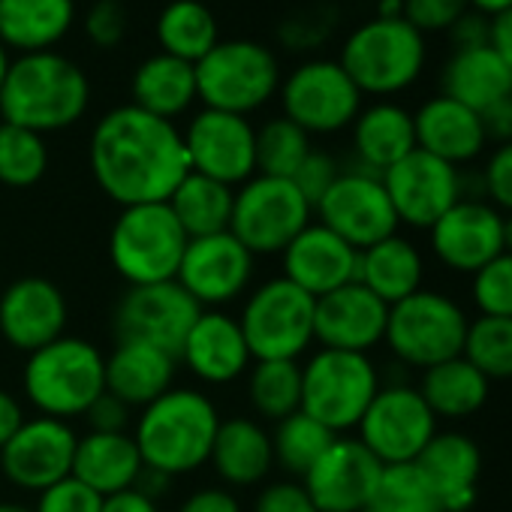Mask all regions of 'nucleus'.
<instances>
[{"mask_svg": "<svg viewBox=\"0 0 512 512\" xmlns=\"http://www.w3.org/2000/svg\"><path fill=\"white\" fill-rule=\"evenodd\" d=\"M91 175L100 190L124 205L166 202L190 172L184 136L175 121L136 103L109 109L88 142Z\"/></svg>", "mask_w": 512, "mask_h": 512, "instance_id": "f257e3e1", "label": "nucleus"}, {"mask_svg": "<svg viewBox=\"0 0 512 512\" xmlns=\"http://www.w3.org/2000/svg\"><path fill=\"white\" fill-rule=\"evenodd\" d=\"M91 100L85 70L58 49L22 52L0 88V115L10 124L52 133L76 124Z\"/></svg>", "mask_w": 512, "mask_h": 512, "instance_id": "f03ea898", "label": "nucleus"}, {"mask_svg": "<svg viewBox=\"0 0 512 512\" xmlns=\"http://www.w3.org/2000/svg\"><path fill=\"white\" fill-rule=\"evenodd\" d=\"M217 428L220 413L202 389L172 386L139 410L133 440L148 470L175 479L208 464Z\"/></svg>", "mask_w": 512, "mask_h": 512, "instance_id": "7ed1b4c3", "label": "nucleus"}, {"mask_svg": "<svg viewBox=\"0 0 512 512\" xmlns=\"http://www.w3.org/2000/svg\"><path fill=\"white\" fill-rule=\"evenodd\" d=\"M22 389L37 416L73 422L106 392V356L88 338L61 335L28 356Z\"/></svg>", "mask_w": 512, "mask_h": 512, "instance_id": "20e7f679", "label": "nucleus"}, {"mask_svg": "<svg viewBox=\"0 0 512 512\" xmlns=\"http://www.w3.org/2000/svg\"><path fill=\"white\" fill-rule=\"evenodd\" d=\"M187 241L169 202L124 205L109 232V263L127 287L166 284L178 275Z\"/></svg>", "mask_w": 512, "mask_h": 512, "instance_id": "39448f33", "label": "nucleus"}, {"mask_svg": "<svg viewBox=\"0 0 512 512\" xmlns=\"http://www.w3.org/2000/svg\"><path fill=\"white\" fill-rule=\"evenodd\" d=\"M338 61L362 94L392 97L419 79L425 37L404 16H374L344 40Z\"/></svg>", "mask_w": 512, "mask_h": 512, "instance_id": "423d86ee", "label": "nucleus"}, {"mask_svg": "<svg viewBox=\"0 0 512 512\" xmlns=\"http://www.w3.org/2000/svg\"><path fill=\"white\" fill-rule=\"evenodd\" d=\"M380 386V371L368 353L320 347L302 365V413L344 437L362 422Z\"/></svg>", "mask_w": 512, "mask_h": 512, "instance_id": "0eeeda50", "label": "nucleus"}, {"mask_svg": "<svg viewBox=\"0 0 512 512\" xmlns=\"http://www.w3.org/2000/svg\"><path fill=\"white\" fill-rule=\"evenodd\" d=\"M281 85L275 52L250 37L217 40L196 61V94L205 106L247 115L260 109Z\"/></svg>", "mask_w": 512, "mask_h": 512, "instance_id": "6e6552de", "label": "nucleus"}, {"mask_svg": "<svg viewBox=\"0 0 512 512\" xmlns=\"http://www.w3.org/2000/svg\"><path fill=\"white\" fill-rule=\"evenodd\" d=\"M317 299L290 284L284 275L253 287L238 314V326L250 347L253 362L290 359L299 362L314 341Z\"/></svg>", "mask_w": 512, "mask_h": 512, "instance_id": "1a4fd4ad", "label": "nucleus"}, {"mask_svg": "<svg viewBox=\"0 0 512 512\" xmlns=\"http://www.w3.org/2000/svg\"><path fill=\"white\" fill-rule=\"evenodd\" d=\"M467 326L470 317L455 299L422 287L419 293L389 308L383 344L401 365L425 371L461 356Z\"/></svg>", "mask_w": 512, "mask_h": 512, "instance_id": "9d476101", "label": "nucleus"}, {"mask_svg": "<svg viewBox=\"0 0 512 512\" xmlns=\"http://www.w3.org/2000/svg\"><path fill=\"white\" fill-rule=\"evenodd\" d=\"M311 202L290 178L260 175L235 187L229 232L253 256H281L287 244L311 223Z\"/></svg>", "mask_w": 512, "mask_h": 512, "instance_id": "9b49d317", "label": "nucleus"}, {"mask_svg": "<svg viewBox=\"0 0 512 512\" xmlns=\"http://www.w3.org/2000/svg\"><path fill=\"white\" fill-rule=\"evenodd\" d=\"M359 443L383 464H410L437 434V416L410 383H383L356 425Z\"/></svg>", "mask_w": 512, "mask_h": 512, "instance_id": "f8f14e48", "label": "nucleus"}, {"mask_svg": "<svg viewBox=\"0 0 512 512\" xmlns=\"http://www.w3.org/2000/svg\"><path fill=\"white\" fill-rule=\"evenodd\" d=\"M278 91L284 115L308 133H335L350 127L365 97L341 61L332 58L302 61Z\"/></svg>", "mask_w": 512, "mask_h": 512, "instance_id": "ddd939ff", "label": "nucleus"}, {"mask_svg": "<svg viewBox=\"0 0 512 512\" xmlns=\"http://www.w3.org/2000/svg\"><path fill=\"white\" fill-rule=\"evenodd\" d=\"M256 256L226 229L190 238L175 281L202 311H223L250 293Z\"/></svg>", "mask_w": 512, "mask_h": 512, "instance_id": "4468645a", "label": "nucleus"}, {"mask_svg": "<svg viewBox=\"0 0 512 512\" xmlns=\"http://www.w3.org/2000/svg\"><path fill=\"white\" fill-rule=\"evenodd\" d=\"M317 217L350 247L365 250L398 232V214L389 202L383 178L362 166L341 169L338 181L317 202Z\"/></svg>", "mask_w": 512, "mask_h": 512, "instance_id": "2eb2a0df", "label": "nucleus"}, {"mask_svg": "<svg viewBox=\"0 0 512 512\" xmlns=\"http://www.w3.org/2000/svg\"><path fill=\"white\" fill-rule=\"evenodd\" d=\"M181 136L193 172L229 187L256 175V127L247 115L202 106Z\"/></svg>", "mask_w": 512, "mask_h": 512, "instance_id": "dca6fc26", "label": "nucleus"}, {"mask_svg": "<svg viewBox=\"0 0 512 512\" xmlns=\"http://www.w3.org/2000/svg\"><path fill=\"white\" fill-rule=\"evenodd\" d=\"M380 178L398 223L413 229H431L458 199H464V178L458 166L419 148L389 166Z\"/></svg>", "mask_w": 512, "mask_h": 512, "instance_id": "f3484780", "label": "nucleus"}, {"mask_svg": "<svg viewBox=\"0 0 512 512\" xmlns=\"http://www.w3.org/2000/svg\"><path fill=\"white\" fill-rule=\"evenodd\" d=\"M79 434L70 422L49 416H28L16 437L0 449V473L19 491L43 494L61 479L73 476Z\"/></svg>", "mask_w": 512, "mask_h": 512, "instance_id": "a211bd4d", "label": "nucleus"}, {"mask_svg": "<svg viewBox=\"0 0 512 512\" xmlns=\"http://www.w3.org/2000/svg\"><path fill=\"white\" fill-rule=\"evenodd\" d=\"M202 308L184 293L178 281L127 287L115 305V335L118 341H148L178 356L187 332L193 329Z\"/></svg>", "mask_w": 512, "mask_h": 512, "instance_id": "6ab92c4d", "label": "nucleus"}, {"mask_svg": "<svg viewBox=\"0 0 512 512\" xmlns=\"http://www.w3.org/2000/svg\"><path fill=\"white\" fill-rule=\"evenodd\" d=\"M67 320V296L49 278L25 275L0 293V335L25 356L67 335Z\"/></svg>", "mask_w": 512, "mask_h": 512, "instance_id": "aec40b11", "label": "nucleus"}, {"mask_svg": "<svg viewBox=\"0 0 512 512\" xmlns=\"http://www.w3.org/2000/svg\"><path fill=\"white\" fill-rule=\"evenodd\" d=\"M383 464L356 440L335 437L323 458L302 476L320 512H362L380 485Z\"/></svg>", "mask_w": 512, "mask_h": 512, "instance_id": "412c9836", "label": "nucleus"}, {"mask_svg": "<svg viewBox=\"0 0 512 512\" xmlns=\"http://www.w3.org/2000/svg\"><path fill=\"white\" fill-rule=\"evenodd\" d=\"M437 260L458 272L476 275L497 253H503V214L485 199H458L431 229Z\"/></svg>", "mask_w": 512, "mask_h": 512, "instance_id": "4be33fe9", "label": "nucleus"}, {"mask_svg": "<svg viewBox=\"0 0 512 512\" xmlns=\"http://www.w3.org/2000/svg\"><path fill=\"white\" fill-rule=\"evenodd\" d=\"M389 305L380 302L359 281L317 299L314 341L326 350L368 353L383 344Z\"/></svg>", "mask_w": 512, "mask_h": 512, "instance_id": "5701e85b", "label": "nucleus"}, {"mask_svg": "<svg viewBox=\"0 0 512 512\" xmlns=\"http://www.w3.org/2000/svg\"><path fill=\"white\" fill-rule=\"evenodd\" d=\"M284 278L320 299L356 281L359 250L350 247L341 235L326 229L320 220L308 223L281 253Z\"/></svg>", "mask_w": 512, "mask_h": 512, "instance_id": "b1692460", "label": "nucleus"}, {"mask_svg": "<svg viewBox=\"0 0 512 512\" xmlns=\"http://www.w3.org/2000/svg\"><path fill=\"white\" fill-rule=\"evenodd\" d=\"M178 365L205 386H229L241 380L250 371L253 356L238 317L226 311H202L178 350Z\"/></svg>", "mask_w": 512, "mask_h": 512, "instance_id": "393cba45", "label": "nucleus"}, {"mask_svg": "<svg viewBox=\"0 0 512 512\" xmlns=\"http://www.w3.org/2000/svg\"><path fill=\"white\" fill-rule=\"evenodd\" d=\"M178 356L148 341H118L106 356V392L142 410L175 386Z\"/></svg>", "mask_w": 512, "mask_h": 512, "instance_id": "a878e982", "label": "nucleus"}, {"mask_svg": "<svg viewBox=\"0 0 512 512\" xmlns=\"http://www.w3.org/2000/svg\"><path fill=\"white\" fill-rule=\"evenodd\" d=\"M413 127H416V148L452 166L476 160L488 145L479 112L461 106L446 94L425 100L413 112Z\"/></svg>", "mask_w": 512, "mask_h": 512, "instance_id": "bb28decb", "label": "nucleus"}, {"mask_svg": "<svg viewBox=\"0 0 512 512\" xmlns=\"http://www.w3.org/2000/svg\"><path fill=\"white\" fill-rule=\"evenodd\" d=\"M416 464L437 491L443 512H467L476 503L482 452L470 437L458 431H437Z\"/></svg>", "mask_w": 512, "mask_h": 512, "instance_id": "cd10ccee", "label": "nucleus"}, {"mask_svg": "<svg viewBox=\"0 0 512 512\" xmlns=\"http://www.w3.org/2000/svg\"><path fill=\"white\" fill-rule=\"evenodd\" d=\"M208 464L229 488L263 485L275 467L272 431H266L263 422H256L250 416L220 419Z\"/></svg>", "mask_w": 512, "mask_h": 512, "instance_id": "c85d7f7f", "label": "nucleus"}, {"mask_svg": "<svg viewBox=\"0 0 512 512\" xmlns=\"http://www.w3.org/2000/svg\"><path fill=\"white\" fill-rule=\"evenodd\" d=\"M142 470L145 464L130 431L124 434L88 431L76 443L73 476L91 491H97L100 497H112L118 491L136 488Z\"/></svg>", "mask_w": 512, "mask_h": 512, "instance_id": "c756f323", "label": "nucleus"}, {"mask_svg": "<svg viewBox=\"0 0 512 512\" xmlns=\"http://www.w3.org/2000/svg\"><path fill=\"white\" fill-rule=\"evenodd\" d=\"M356 281L392 308L422 290L425 260L410 238L395 232V235L359 250Z\"/></svg>", "mask_w": 512, "mask_h": 512, "instance_id": "7c9ffc66", "label": "nucleus"}, {"mask_svg": "<svg viewBox=\"0 0 512 512\" xmlns=\"http://www.w3.org/2000/svg\"><path fill=\"white\" fill-rule=\"evenodd\" d=\"M353 151L359 160L356 166L383 175L401 157L416 151L413 112H407L392 100H377L359 109L353 121Z\"/></svg>", "mask_w": 512, "mask_h": 512, "instance_id": "2f4dec72", "label": "nucleus"}, {"mask_svg": "<svg viewBox=\"0 0 512 512\" xmlns=\"http://www.w3.org/2000/svg\"><path fill=\"white\" fill-rule=\"evenodd\" d=\"M196 64L169 52L142 58L133 70V103L151 115L175 121L196 100Z\"/></svg>", "mask_w": 512, "mask_h": 512, "instance_id": "473e14b6", "label": "nucleus"}, {"mask_svg": "<svg viewBox=\"0 0 512 512\" xmlns=\"http://www.w3.org/2000/svg\"><path fill=\"white\" fill-rule=\"evenodd\" d=\"M440 85L446 97L458 100L473 112H482L512 94V73L491 46H476L458 49L446 61Z\"/></svg>", "mask_w": 512, "mask_h": 512, "instance_id": "72a5a7b5", "label": "nucleus"}, {"mask_svg": "<svg viewBox=\"0 0 512 512\" xmlns=\"http://www.w3.org/2000/svg\"><path fill=\"white\" fill-rule=\"evenodd\" d=\"M416 389L437 419H467L485 407L491 380L464 356H455L425 368Z\"/></svg>", "mask_w": 512, "mask_h": 512, "instance_id": "f704fd0d", "label": "nucleus"}, {"mask_svg": "<svg viewBox=\"0 0 512 512\" xmlns=\"http://www.w3.org/2000/svg\"><path fill=\"white\" fill-rule=\"evenodd\" d=\"M73 16L76 0H0V40L22 52L52 49Z\"/></svg>", "mask_w": 512, "mask_h": 512, "instance_id": "c9c22d12", "label": "nucleus"}, {"mask_svg": "<svg viewBox=\"0 0 512 512\" xmlns=\"http://www.w3.org/2000/svg\"><path fill=\"white\" fill-rule=\"evenodd\" d=\"M232 196H235V187L220 184V181L190 169L166 202H169L175 220L181 223V229L187 232V238H202V235L229 229Z\"/></svg>", "mask_w": 512, "mask_h": 512, "instance_id": "e433bc0d", "label": "nucleus"}, {"mask_svg": "<svg viewBox=\"0 0 512 512\" xmlns=\"http://www.w3.org/2000/svg\"><path fill=\"white\" fill-rule=\"evenodd\" d=\"M160 49L184 61H199L217 40V16L202 0H169L157 16Z\"/></svg>", "mask_w": 512, "mask_h": 512, "instance_id": "4c0bfd02", "label": "nucleus"}, {"mask_svg": "<svg viewBox=\"0 0 512 512\" xmlns=\"http://www.w3.org/2000/svg\"><path fill=\"white\" fill-rule=\"evenodd\" d=\"M247 401L253 413L281 422L302 410V365L290 359L253 362L247 371Z\"/></svg>", "mask_w": 512, "mask_h": 512, "instance_id": "58836bf2", "label": "nucleus"}, {"mask_svg": "<svg viewBox=\"0 0 512 512\" xmlns=\"http://www.w3.org/2000/svg\"><path fill=\"white\" fill-rule=\"evenodd\" d=\"M338 434H332L326 425L311 419L308 413H293L281 422H275L272 431V452L275 464L290 473L293 479H302L320 458L323 452L335 443Z\"/></svg>", "mask_w": 512, "mask_h": 512, "instance_id": "ea45409f", "label": "nucleus"}, {"mask_svg": "<svg viewBox=\"0 0 512 512\" xmlns=\"http://www.w3.org/2000/svg\"><path fill=\"white\" fill-rule=\"evenodd\" d=\"M311 154V133L302 130L287 115L269 118L256 130V172L293 178L302 160Z\"/></svg>", "mask_w": 512, "mask_h": 512, "instance_id": "a19ab883", "label": "nucleus"}, {"mask_svg": "<svg viewBox=\"0 0 512 512\" xmlns=\"http://www.w3.org/2000/svg\"><path fill=\"white\" fill-rule=\"evenodd\" d=\"M49 169L46 136L10 121H0V184L31 187Z\"/></svg>", "mask_w": 512, "mask_h": 512, "instance_id": "79ce46f5", "label": "nucleus"}, {"mask_svg": "<svg viewBox=\"0 0 512 512\" xmlns=\"http://www.w3.org/2000/svg\"><path fill=\"white\" fill-rule=\"evenodd\" d=\"M461 356L488 380H512V320L482 314L473 317Z\"/></svg>", "mask_w": 512, "mask_h": 512, "instance_id": "37998d69", "label": "nucleus"}, {"mask_svg": "<svg viewBox=\"0 0 512 512\" xmlns=\"http://www.w3.org/2000/svg\"><path fill=\"white\" fill-rule=\"evenodd\" d=\"M377 512H443V503L416 461L383 467L374 500Z\"/></svg>", "mask_w": 512, "mask_h": 512, "instance_id": "c03bdc74", "label": "nucleus"}, {"mask_svg": "<svg viewBox=\"0 0 512 512\" xmlns=\"http://www.w3.org/2000/svg\"><path fill=\"white\" fill-rule=\"evenodd\" d=\"M473 278V305L482 317L512 320V253H497Z\"/></svg>", "mask_w": 512, "mask_h": 512, "instance_id": "a18cd8bd", "label": "nucleus"}, {"mask_svg": "<svg viewBox=\"0 0 512 512\" xmlns=\"http://www.w3.org/2000/svg\"><path fill=\"white\" fill-rule=\"evenodd\" d=\"M100 509H103V497L88 485H82L76 476H67L58 485L37 494V506H34V512H100Z\"/></svg>", "mask_w": 512, "mask_h": 512, "instance_id": "49530a36", "label": "nucleus"}, {"mask_svg": "<svg viewBox=\"0 0 512 512\" xmlns=\"http://www.w3.org/2000/svg\"><path fill=\"white\" fill-rule=\"evenodd\" d=\"M338 175H341L338 160H335L329 151L311 148V154L302 160V166L296 169V175H293L290 181L302 190V196L311 202V208H317V202H320V199L329 193V187L338 181Z\"/></svg>", "mask_w": 512, "mask_h": 512, "instance_id": "de8ad7c7", "label": "nucleus"}, {"mask_svg": "<svg viewBox=\"0 0 512 512\" xmlns=\"http://www.w3.org/2000/svg\"><path fill=\"white\" fill-rule=\"evenodd\" d=\"M467 10V0H404V19L419 34L449 31Z\"/></svg>", "mask_w": 512, "mask_h": 512, "instance_id": "09e8293b", "label": "nucleus"}, {"mask_svg": "<svg viewBox=\"0 0 512 512\" xmlns=\"http://www.w3.org/2000/svg\"><path fill=\"white\" fill-rule=\"evenodd\" d=\"M253 512H320L302 479H278L260 488Z\"/></svg>", "mask_w": 512, "mask_h": 512, "instance_id": "8fccbe9b", "label": "nucleus"}, {"mask_svg": "<svg viewBox=\"0 0 512 512\" xmlns=\"http://www.w3.org/2000/svg\"><path fill=\"white\" fill-rule=\"evenodd\" d=\"M482 190L497 211L512 214V142L494 148L482 169Z\"/></svg>", "mask_w": 512, "mask_h": 512, "instance_id": "3c124183", "label": "nucleus"}, {"mask_svg": "<svg viewBox=\"0 0 512 512\" xmlns=\"http://www.w3.org/2000/svg\"><path fill=\"white\" fill-rule=\"evenodd\" d=\"M85 31L97 46H115L127 31L124 0H94L85 13Z\"/></svg>", "mask_w": 512, "mask_h": 512, "instance_id": "603ef678", "label": "nucleus"}, {"mask_svg": "<svg viewBox=\"0 0 512 512\" xmlns=\"http://www.w3.org/2000/svg\"><path fill=\"white\" fill-rule=\"evenodd\" d=\"M85 422H88V431H100V434H124L127 428H130V422H133V410L121 401V398H115V395H109V392H103L88 410H85V416H82Z\"/></svg>", "mask_w": 512, "mask_h": 512, "instance_id": "864d4df0", "label": "nucleus"}, {"mask_svg": "<svg viewBox=\"0 0 512 512\" xmlns=\"http://www.w3.org/2000/svg\"><path fill=\"white\" fill-rule=\"evenodd\" d=\"M175 512H244L241 500L220 485H208V488H196L193 494H187Z\"/></svg>", "mask_w": 512, "mask_h": 512, "instance_id": "5fc2aeb1", "label": "nucleus"}, {"mask_svg": "<svg viewBox=\"0 0 512 512\" xmlns=\"http://www.w3.org/2000/svg\"><path fill=\"white\" fill-rule=\"evenodd\" d=\"M449 34H452V43H455V52L458 49H476V46H488V34H491V19H485V16H479V13H473V10H467L452 28H449Z\"/></svg>", "mask_w": 512, "mask_h": 512, "instance_id": "6e6d98bb", "label": "nucleus"}, {"mask_svg": "<svg viewBox=\"0 0 512 512\" xmlns=\"http://www.w3.org/2000/svg\"><path fill=\"white\" fill-rule=\"evenodd\" d=\"M479 121H482V130H485V139L488 142H512V94L491 103L488 109L479 112Z\"/></svg>", "mask_w": 512, "mask_h": 512, "instance_id": "4d7b16f0", "label": "nucleus"}, {"mask_svg": "<svg viewBox=\"0 0 512 512\" xmlns=\"http://www.w3.org/2000/svg\"><path fill=\"white\" fill-rule=\"evenodd\" d=\"M25 407H22V401L13 395V392H7V389H0V449H4L13 437H16V431L25 425Z\"/></svg>", "mask_w": 512, "mask_h": 512, "instance_id": "13d9d810", "label": "nucleus"}, {"mask_svg": "<svg viewBox=\"0 0 512 512\" xmlns=\"http://www.w3.org/2000/svg\"><path fill=\"white\" fill-rule=\"evenodd\" d=\"M100 512H160V506L145 491L127 488V491H118L112 497H103V509Z\"/></svg>", "mask_w": 512, "mask_h": 512, "instance_id": "bf43d9fd", "label": "nucleus"}, {"mask_svg": "<svg viewBox=\"0 0 512 512\" xmlns=\"http://www.w3.org/2000/svg\"><path fill=\"white\" fill-rule=\"evenodd\" d=\"M488 46L500 55V61L509 67L512 73V10L500 13L491 19V34H488Z\"/></svg>", "mask_w": 512, "mask_h": 512, "instance_id": "052dcab7", "label": "nucleus"}, {"mask_svg": "<svg viewBox=\"0 0 512 512\" xmlns=\"http://www.w3.org/2000/svg\"><path fill=\"white\" fill-rule=\"evenodd\" d=\"M467 7H470L473 13L485 16V19H494V16H500V13L512 10V0H467Z\"/></svg>", "mask_w": 512, "mask_h": 512, "instance_id": "680f3d73", "label": "nucleus"}, {"mask_svg": "<svg viewBox=\"0 0 512 512\" xmlns=\"http://www.w3.org/2000/svg\"><path fill=\"white\" fill-rule=\"evenodd\" d=\"M10 64H13V58H10V52H7V43L0 40V88H4V79H7V73H10Z\"/></svg>", "mask_w": 512, "mask_h": 512, "instance_id": "e2e57ef3", "label": "nucleus"}, {"mask_svg": "<svg viewBox=\"0 0 512 512\" xmlns=\"http://www.w3.org/2000/svg\"><path fill=\"white\" fill-rule=\"evenodd\" d=\"M0 512H34V506L19 500H0Z\"/></svg>", "mask_w": 512, "mask_h": 512, "instance_id": "0e129e2a", "label": "nucleus"}, {"mask_svg": "<svg viewBox=\"0 0 512 512\" xmlns=\"http://www.w3.org/2000/svg\"><path fill=\"white\" fill-rule=\"evenodd\" d=\"M503 250L512 253V214L503 217Z\"/></svg>", "mask_w": 512, "mask_h": 512, "instance_id": "69168bd1", "label": "nucleus"}]
</instances>
